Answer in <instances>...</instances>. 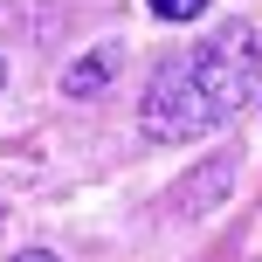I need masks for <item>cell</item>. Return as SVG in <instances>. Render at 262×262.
I'll list each match as a JSON object with an SVG mask.
<instances>
[{"label":"cell","mask_w":262,"mask_h":262,"mask_svg":"<svg viewBox=\"0 0 262 262\" xmlns=\"http://www.w3.org/2000/svg\"><path fill=\"white\" fill-rule=\"evenodd\" d=\"M262 90V35L249 21H221L207 41L172 49L145 83L138 124L152 145H193L228 118H242V104H255Z\"/></svg>","instance_id":"cell-1"},{"label":"cell","mask_w":262,"mask_h":262,"mask_svg":"<svg viewBox=\"0 0 262 262\" xmlns=\"http://www.w3.org/2000/svg\"><path fill=\"white\" fill-rule=\"evenodd\" d=\"M228 186H235V159H214L207 172H186V180H180V193H172V207H186V214H207L214 200L228 193Z\"/></svg>","instance_id":"cell-2"},{"label":"cell","mask_w":262,"mask_h":262,"mask_svg":"<svg viewBox=\"0 0 262 262\" xmlns=\"http://www.w3.org/2000/svg\"><path fill=\"white\" fill-rule=\"evenodd\" d=\"M111 76H118V49H90L62 69V97H97Z\"/></svg>","instance_id":"cell-3"},{"label":"cell","mask_w":262,"mask_h":262,"mask_svg":"<svg viewBox=\"0 0 262 262\" xmlns=\"http://www.w3.org/2000/svg\"><path fill=\"white\" fill-rule=\"evenodd\" d=\"M145 7H152L159 21H200V14H207V0H145Z\"/></svg>","instance_id":"cell-4"},{"label":"cell","mask_w":262,"mask_h":262,"mask_svg":"<svg viewBox=\"0 0 262 262\" xmlns=\"http://www.w3.org/2000/svg\"><path fill=\"white\" fill-rule=\"evenodd\" d=\"M14 262H55L49 249H21V255H14Z\"/></svg>","instance_id":"cell-5"},{"label":"cell","mask_w":262,"mask_h":262,"mask_svg":"<svg viewBox=\"0 0 262 262\" xmlns=\"http://www.w3.org/2000/svg\"><path fill=\"white\" fill-rule=\"evenodd\" d=\"M0 83H7V62H0Z\"/></svg>","instance_id":"cell-6"}]
</instances>
